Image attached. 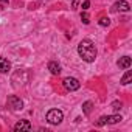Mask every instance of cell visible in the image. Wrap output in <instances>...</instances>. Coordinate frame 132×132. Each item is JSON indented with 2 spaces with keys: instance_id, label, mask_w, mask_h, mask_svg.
I'll return each instance as SVG.
<instances>
[{
  "instance_id": "cell-1",
  "label": "cell",
  "mask_w": 132,
  "mask_h": 132,
  "mask_svg": "<svg viewBox=\"0 0 132 132\" xmlns=\"http://www.w3.org/2000/svg\"><path fill=\"white\" fill-rule=\"evenodd\" d=\"M78 54L86 62H93L96 57V47L90 39H82L78 45Z\"/></svg>"
},
{
  "instance_id": "cell-2",
  "label": "cell",
  "mask_w": 132,
  "mask_h": 132,
  "mask_svg": "<svg viewBox=\"0 0 132 132\" xmlns=\"http://www.w3.org/2000/svg\"><path fill=\"white\" fill-rule=\"evenodd\" d=\"M62 120H64V113H62V110H59V109H51V110L47 112V121H48L50 124L57 126V124L62 123Z\"/></svg>"
},
{
  "instance_id": "cell-3",
  "label": "cell",
  "mask_w": 132,
  "mask_h": 132,
  "mask_svg": "<svg viewBox=\"0 0 132 132\" xmlns=\"http://www.w3.org/2000/svg\"><path fill=\"white\" fill-rule=\"evenodd\" d=\"M6 106H8V107H10L13 112H20V110L23 109V101H22L19 96H16V95H11V96H8Z\"/></svg>"
},
{
  "instance_id": "cell-4",
  "label": "cell",
  "mask_w": 132,
  "mask_h": 132,
  "mask_svg": "<svg viewBox=\"0 0 132 132\" xmlns=\"http://www.w3.org/2000/svg\"><path fill=\"white\" fill-rule=\"evenodd\" d=\"M121 115H104L96 121V126H104V124H117L121 123Z\"/></svg>"
},
{
  "instance_id": "cell-5",
  "label": "cell",
  "mask_w": 132,
  "mask_h": 132,
  "mask_svg": "<svg viewBox=\"0 0 132 132\" xmlns=\"http://www.w3.org/2000/svg\"><path fill=\"white\" fill-rule=\"evenodd\" d=\"M62 84H64V87L67 89L69 92H75V90H78V89L81 87V82H79L76 78H65V79L62 81Z\"/></svg>"
},
{
  "instance_id": "cell-6",
  "label": "cell",
  "mask_w": 132,
  "mask_h": 132,
  "mask_svg": "<svg viewBox=\"0 0 132 132\" xmlns=\"http://www.w3.org/2000/svg\"><path fill=\"white\" fill-rule=\"evenodd\" d=\"M112 11L113 13H129L130 11V5L127 3V2H124V0H120V2H117V3H113V6H112Z\"/></svg>"
},
{
  "instance_id": "cell-7",
  "label": "cell",
  "mask_w": 132,
  "mask_h": 132,
  "mask_svg": "<svg viewBox=\"0 0 132 132\" xmlns=\"http://www.w3.org/2000/svg\"><path fill=\"white\" fill-rule=\"evenodd\" d=\"M14 130L16 132H22V130H31V123L28 121V120H20V121H17L16 124H14Z\"/></svg>"
},
{
  "instance_id": "cell-8",
  "label": "cell",
  "mask_w": 132,
  "mask_h": 132,
  "mask_svg": "<svg viewBox=\"0 0 132 132\" xmlns=\"http://www.w3.org/2000/svg\"><path fill=\"white\" fill-rule=\"evenodd\" d=\"M118 67L120 69H123V70H126V69H129L130 67V64H132V59L129 57V56H123V57H120L118 59Z\"/></svg>"
},
{
  "instance_id": "cell-9",
  "label": "cell",
  "mask_w": 132,
  "mask_h": 132,
  "mask_svg": "<svg viewBox=\"0 0 132 132\" xmlns=\"http://www.w3.org/2000/svg\"><path fill=\"white\" fill-rule=\"evenodd\" d=\"M11 70V62L5 57H0V73H8Z\"/></svg>"
},
{
  "instance_id": "cell-10",
  "label": "cell",
  "mask_w": 132,
  "mask_h": 132,
  "mask_svg": "<svg viewBox=\"0 0 132 132\" xmlns=\"http://www.w3.org/2000/svg\"><path fill=\"white\" fill-rule=\"evenodd\" d=\"M48 70H50L51 75H59L61 73V65L57 62H54V61H50L48 62Z\"/></svg>"
},
{
  "instance_id": "cell-11",
  "label": "cell",
  "mask_w": 132,
  "mask_h": 132,
  "mask_svg": "<svg viewBox=\"0 0 132 132\" xmlns=\"http://www.w3.org/2000/svg\"><path fill=\"white\" fill-rule=\"evenodd\" d=\"M92 110H93V103H92V101H86V103L82 104V112H84L86 115H90Z\"/></svg>"
},
{
  "instance_id": "cell-12",
  "label": "cell",
  "mask_w": 132,
  "mask_h": 132,
  "mask_svg": "<svg viewBox=\"0 0 132 132\" xmlns=\"http://www.w3.org/2000/svg\"><path fill=\"white\" fill-rule=\"evenodd\" d=\"M126 70H127V69H126ZM130 79H132V72H130V70H127V72L124 73V76L121 78V84H123V86H126V84H129V82H130Z\"/></svg>"
},
{
  "instance_id": "cell-13",
  "label": "cell",
  "mask_w": 132,
  "mask_h": 132,
  "mask_svg": "<svg viewBox=\"0 0 132 132\" xmlns=\"http://www.w3.org/2000/svg\"><path fill=\"white\" fill-rule=\"evenodd\" d=\"M98 23H100L101 27H109V25H110V19H109V17H101Z\"/></svg>"
},
{
  "instance_id": "cell-14",
  "label": "cell",
  "mask_w": 132,
  "mask_h": 132,
  "mask_svg": "<svg viewBox=\"0 0 132 132\" xmlns=\"http://www.w3.org/2000/svg\"><path fill=\"white\" fill-rule=\"evenodd\" d=\"M81 20H82V22H84V23H86V25H87V23H89V22H90V20H89V14H87V13H86V11H84V13H82V14H81Z\"/></svg>"
},
{
  "instance_id": "cell-15",
  "label": "cell",
  "mask_w": 132,
  "mask_h": 132,
  "mask_svg": "<svg viewBox=\"0 0 132 132\" xmlns=\"http://www.w3.org/2000/svg\"><path fill=\"white\" fill-rule=\"evenodd\" d=\"M121 106H123V104H121V101H113V103H112V107H113L115 110L121 109Z\"/></svg>"
},
{
  "instance_id": "cell-16",
  "label": "cell",
  "mask_w": 132,
  "mask_h": 132,
  "mask_svg": "<svg viewBox=\"0 0 132 132\" xmlns=\"http://www.w3.org/2000/svg\"><path fill=\"white\" fill-rule=\"evenodd\" d=\"M89 6H90V0H86V2L82 3V10H84V11H87V10H89Z\"/></svg>"
},
{
  "instance_id": "cell-17",
  "label": "cell",
  "mask_w": 132,
  "mask_h": 132,
  "mask_svg": "<svg viewBox=\"0 0 132 132\" xmlns=\"http://www.w3.org/2000/svg\"><path fill=\"white\" fill-rule=\"evenodd\" d=\"M8 5V0H0V6H2V8H5Z\"/></svg>"
}]
</instances>
